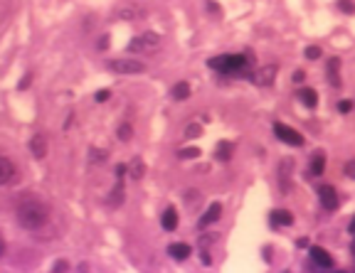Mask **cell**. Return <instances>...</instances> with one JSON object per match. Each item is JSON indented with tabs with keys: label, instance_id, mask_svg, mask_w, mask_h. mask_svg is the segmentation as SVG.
Masks as SVG:
<instances>
[{
	"label": "cell",
	"instance_id": "83f0119b",
	"mask_svg": "<svg viewBox=\"0 0 355 273\" xmlns=\"http://www.w3.org/2000/svg\"><path fill=\"white\" fill-rule=\"evenodd\" d=\"M128 52H141V37H133L128 42Z\"/></svg>",
	"mask_w": 355,
	"mask_h": 273
},
{
	"label": "cell",
	"instance_id": "f546056e",
	"mask_svg": "<svg viewBox=\"0 0 355 273\" xmlns=\"http://www.w3.org/2000/svg\"><path fill=\"white\" fill-rule=\"evenodd\" d=\"M52 268H54V271H67V268H69V263H67V261H57Z\"/></svg>",
	"mask_w": 355,
	"mask_h": 273
},
{
	"label": "cell",
	"instance_id": "4316f807",
	"mask_svg": "<svg viewBox=\"0 0 355 273\" xmlns=\"http://www.w3.org/2000/svg\"><path fill=\"white\" fill-rule=\"evenodd\" d=\"M353 101H340V104H338V111H340V114H350V111H353Z\"/></svg>",
	"mask_w": 355,
	"mask_h": 273
},
{
	"label": "cell",
	"instance_id": "2e32d148",
	"mask_svg": "<svg viewBox=\"0 0 355 273\" xmlns=\"http://www.w3.org/2000/svg\"><path fill=\"white\" fill-rule=\"evenodd\" d=\"M338 69H340V59H338V57L328 59V81H331L333 86H340V79H338Z\"/></svg>",
	"mask_w": 355,
	"mask_h": 273
},
{
	"label": "cell",
	"instance_id": "1f68e13d",
	"mask_svg": "<svg viewBox=\"0 0 355 273\" xmlns=\"http://www.w3.org/2000/svg\"><path fill=\"white\" fill-rule=\"evenodd\" d=\"M345 172H348V177H355V160H350V162L345 165Z\"/></svg>",
	"mask_w": 355,
	"mask_h": 273
},
{
	"label": "cell",
	"instance_id": "d6a6232c",
	"mask_svg": "<svg viewBox=\"0 0 355 273\" xmlns=\"http://www.w3.org/2000/svg\"><path fill=\"white\" fill-rule=\"evenodd\" d=\"M96 47H99V49H106V47H109V37H106V35H104V37H99Z\"/></svg>",
	"mask_w": 355,
	"mask_h": 273
},
{
	"label": "cell",
	"instance_id": "44dd1931",
	"mask_svg": "<svg viewBox=\"0 0 355 273\" xmlns=\"http://www.w3.org/2000/svg\"><path fill=\"white\" fill-rule=\"evenodd\" d=\"M143 175H146V165H143L141 158H136L133 162H131V177L138 180V177H143Z\"/></svg>",
	"mask_w": 355,
	"mask_h": 273
},
{
	"label": "cell",
	"instance_id": "e575fe53",
	"mask_svg": "<svg viewBox=\"0 0 355 273\" xmlns=\"http://www.w3.org/2000/svg\"><path fill=\"white\" fill-rule=\"evenodd\" d=\"M350 231H353V234H355V219H353V222H350Z\"/></svg>",
	"mask_w": 355,
	"mask_h": 273
},
{
	"label": "cell",
	"instance_id": "8fae6325",
	"mask_svg": "<svg viewBox=\"0 0 355 273\" xmlns=\"http://www.w3.org/2000/svg\"><path fill=\"white\" fill-rule=\"evenodd\" d=\"M30 150H32V155L37 160H42L45 155H47V140L42 136H35L32 140H30Z\"/></svg>",
	"mask_w": 355,
	"mask_h": 273
},
{
	"label": "cell",
	"instance_id": "603a6c76",
	"mask_svg": "<svg viewBox=\"0 0 355 273\" xmlns=\"http://www.w3.org/2000/svg\"><path fill=\"white\" fill-rule=\"evenodd\" d=\"M183 160H192V158H200V148H183L180 153H178Z\"/></svg>",
	"mask_w": 355,
	"mask_h": 273
},
{
	"label": "cell",
	"instance_id": "6da1fadb",
	"mask_svg": "<svg viewBox=\"0 0 355 273\" xmlns=\"http://www.w3.org/2000/svg\"><path fill=\"white\" fill-rule=\"evenodd\" d=\"M15 214H18V224H20V227L35 231V229H40V227L47 224L49 207H47V202L40 200L37 195H23L20 202H18Z\"/></svg>",
	"mask_w": 355,
	"mask_h": 273
},
{
	"label": "cell",
	"instance_id": "d590c367",
	"mask_svg": "<svg viewBox=\"0 0 355 273\" xmlns=\"http://www.w3.org/2000/svg\"><path fill=\"white\" fill-rule=\"evenodd\" d=\"M353 256H355V246H353Z\"/></svg>",
	"mask_w": 355,
	"mask_h": 273
},
{
	"label": "cell",
	"instance_id": "d6986e66",
	"mask_svg": "<svg viewBox=\"0 0 355 273\" xmlns=\"http://www.w3.org/2000/svg\"><path fill=\"white\" fill-rule=\"evenodd\" d=\"M215 155L220 160H230L232 158V143H220V145L215 148Z\"/></svg>",
	"mask_w": 355,
	"mask_h": 273
},
{
	"label": "cell",
	"instance_id": "7c38bea8",
	"mask_svg": "<svg viewBox=\"0 0 355 273\" xmlns=\"http://www.w3.org/2000/svg\"><path fill=\"white\" fill-rule=\"evenodd\" d=\"M220 214H222V205H210V209L202 214V219H200V227H207V224H212V222H217L220 219Z\"/></svg>",
	"mask_w": 355,
	"mask_h": 273
},
{
	"label": "cell",
	"instance_id": "f1b7e54d",
	"mask_svg": "<svg viewBox=\"0 0 355 273\" xmlns=\"http://www.w3.org/2000/svg\"><path fill=\"white\" fill-rule=\"evenodd\" d=\"M306 81V74L299 69V71H294V84H304Z\"/></svg>",
	"mask_w": 355,
	"mask_h": 273
},
{
	"label": "cell",
	"instance_id": "ba28073f",
	"mask_svg": "<svg viewBox=\"0 0 355 273\" xmlns=\"http://www.w3.org/2000/svg\"><path fill=\"white\" fill-rule=\"evenodd\" d=\"M161 47V35L158 32H143L141 35V52H156Z\"/></svg>",
	"mask_w": 355,
	"mask_h": 273
},
{
	"label": "cell",
	"instance_id": "52a82bcc",
	"mask_svg": "<svg viewBox=\"0 0 355 273\" xmlns=\"http://www.w3.org/2000/svg\"><path fill=\"white\" fill-rule=\"evenodd\" d=\"M311 261L316 268H333V258L331 253L321 246H311Z\"/></svg>",
	"mask_w": 355,
	"mask_h": 273
},
{
	"label": "cell",
	"instance_id": "4dcf8cb0",
	"mask_svg": "<svg viewBox=\"0 0 355 273\" xmlns=\"http://www.w3.org/2000/svg\"><path fill=\"white\" fill-rule=\"evenodd\" d=\"M94 99L99 101V104H101V101H106V99H109V91H106V89H104V91H96Z\"/></svg>",
	"mask_w": 355,
	"mask_h": 273
},
{
	"label": "cell",
	"instance_id": "30bf717a",
	"mask_svg": "<svg viewBox=\"0 0 355 273\" xmlns=\"http://www.w3.org/2000/svg\"><path fill=\"white\" fill-rule=\"evenodd\" d=\"M13 177H15V167H13V162H10V158H0V182L3 185H8V182H13Z\"/></svg>",
	"mask_w": 355,
	"mask_h": 273
},
{
	"label": "cell",
	"instance_id": "7a4b0ae2",
	"mask_svg": "<svg viewBox=\"0 0 355 273\" xmlns=\"http://www.w3.org/2000/svg\"><path fill=\"white\" fill-rule=\"evenodd\" d=\"M207 64L222 74H237V71L247 69V59L242 54H220V57H212Z\"/></svg>",
	"mask_w": 355,
	"mask_h": 273
},
{
	"label": "cell",
	"instance_id": "7402d4cb",
	"mask_svg": "<svg viewBox=\"0 0 355 273\" xmlns=\"http://www.w3.org/2000/svg\"><path fill=\"white\" fill-rule=\"evenodd\" d=\"M335 5H338L345 15H355V0H335Z\"/></svg>",
	"mask_w": 355,
	"mask_h": 273
},
{
	"label": "cell",
	"instance_id": "ffe728a7",
	"mask_svg": "<svg viewBox=\"0 0 355 273\" xmlns=\"http://www.w3.org/2000/svg\"><path fill=\"white\" fill-rule=\"evenodd\" d=\"M323 165H326L323 153H316V155H313V160H311V172H313V175H321V172H323Z\"/></svg>",
	"mask_w": 355,
	"mask_h": 273
},
{
	"label": "cell",
	"instance_id": "d4e9b609",
	"mask_svg": "<svg viewBox=\"0 0 355 273\" xmlns=\"http://www.w3.org/2000/svg\"><path fill=\"white\" fill-rule=\"evenodd\" d=\"M318 57H321V47L318 45L306 47V59H318Z\"/></svg>",
	"mask_w": 355,
	"mask_h": 273
},
{
	"label": "cell",
	"instance_id": "5bb4252c",
	"mask_svg": "<svg viewBox=\"0 0 355 273\" xmlns=\"http://www.w3.org/2000/svg\"><path fill=\"white\" fill-rule=\"evenodd\" d=\"M161 224L166 231H173V229L178 227V212L173 209V207H168L166 212H163V219H161Z\"/></svg>",
	"mask_w": 355,
	"mask_h": 273
},
{
	"label": "cell",
	"instance_id": "5b68a950",
	"mask_svg": "<svg viewBox=\"0 0 355 273\" xmlns=\"http://www.w3.org/2000/svg\"><path fill=\"white\" fill-rule=\"evenodd\" d=\"M276 71H279V69L274 67V64H266V67L257 69V71L252 74V81H254L257 86H271L274 79H276Z\"/></svg>",
	"mask_w": 355,
	"mask_h": 273
},
{
	"label": "cell",
	"instance_id": "277c9868",
	"mask_svg": "<svg viewBox=\"0 0 355 273\" xmlns=\"http://www.w3.org/2000/svg\"><path fill=\"white\" fill-rule=\"evenodd\" d=\"M274 133H276V138H281L286 145H304V138H301V133L299 131H294V128H289V126H284V123H274Z\"/></svg>",
	"mask_w": 355,
	"mask_h": 273
},
{
	"label": "cell",
	"instance_id": "e0dca14e",
	"mask_svg": "<svg viewBox=\"0 0 355 273\" xmlns=\"http://www.w3.org/2000/svg\"><path fill=\"white\" fill-rule=\"evenodd\" d=\"M271 219H274V224H281V227H289V224L294 222V214H291L289 209H276V212L271 214Z\"/></svg>",
	"mask_w": 355,
	"mask_h": 273
},
{
	"label": "cell",
	"instance_id": "484cf974",
	"mask_svg": "<svg viewBox=\"0 0 355 273\" xmlns=\"http://www.w3.org/2000/svg\"><path fill=\"white\" fill-rule=\"evenodd\" d=\"M200 133H202V128H200L197 123H192V126H188V131H185V136H188V138H197V136H200Z\"/></svg>",
	"mask_w": 355,
	"mask_h": 273
},
{
	"label": "cell",
	"instance_id": "836d02e7",
	"mask_svg": "<svg viewBox=\"0 0 355 273\" xmlns=\"http://www.w3.org/2000/svg\"><path fill=\"white\" fill-rule=\"evenodd\" d=\"M126 172V165H116V177H121Z\"/></svg>",
	"mask_w": 355,
	"mask_h": 273
},
{
	"label": "cell",
	"instance_id": "3957f363",
	"mask_svg": "<svg viewBox=\"0 0 355 273\" xmlns=\"http://www.w3.org/2000/svg\"><path fill=\"white\" fill-rule=\"evenodd\" d=\"M111 71H118V74H141L146 64L138 62V59H114L111 64H109Z\"/></svg>",
	"mask_w": 355,
	"mask_h": 273
},
{
	"label": "cell",
	"instance_id": "8992f818",
	"mask_svg": "<svg viewBox=\"0 0 355 273\" xmlns=\"http://www.w3.org/2000/svg\"><path fill=\"white\" fill-rule=\"evenodd\" d=\"M318 200H321V205L326 207V209H335L338 207V192H335V187L321 185L318 187Z\"/></svg>",
	"mask_w": 355,
	"mask_h": 273
},
{
	"label": "cell",
	"instance_id": "ac0fdd59",
	"mask_svg": "<svg viewBox=\"0 0 355 273\" xmlns=\"http://www.w3.org/2000/svg\"><path fill=\"white\" fill-rule=\"evenodd\" d=\"M173 99H175V101H185V99H190V84L188 81H178V84L173 86Z\"/></svg>",
	"mask_w": 355,
	"mask_h": 273
},
{
	"label": "cell",
	"instance_id": "9a60e30c",
	"mask_svg": "<svg viewBox=\"0 0 355 273\" xmlns=\"http://www.w3.org/2000/svg\"><path fill=\"white\" fill-rule=\"evenodd\" d=\"M168 253H170L175 261H183V258L190 256V246L188 244H170V246H168Z\"/></svg>",
	"mask_w": 355,
	"mask_h": 273
},
{
	"label": "cell",
	"instance_id": "9c48e42d",
	"mask_svg": "<svg viewBox=\"0 0 355 273\" xmlns=\"http://www.w3.org/2000/svg\"><path fill=\"white\" fill-rule=\"evenodd\" d=\"M138 13H141V10H138L136 5H131V3H123V5L116 8V18L118 20H126V23H128V20H136Z\"/></svg>",
	"mask_w": 355,
	"mask_h": 273
},
{
	"label": "cell",
	"instance_id": "cb8c5ba5",
	"mask_svg": "<svg viewBox=\"0 0 355 273\" xmlns=\"http://www.w3.org/2000/svg\"><path fill=\"white\" fill-rule=\"evenodd\" d=\"M116 136L121 138V140H131V126H128V123H121L116 128Z\"/></svg>",
	"mask_w": 355,
	"mask_h": 273
},
{
	"label": "cell",
	"instance_id": "4fadbf2b",
	"mask_svg": "<svg viewBox=\"0 0 355 273\" xmlns=\"http://www.w3.org/2000/svg\"><path fill=\"white\" fill-rule=\"evenodd\" d=\"M299 99H301V104L308 106V109H316V104H318V94H316V89H308V86H304V89L299 91Z\"/></svg>",
	"mask_w": 355,
	"mask_h": 273
}]
</instances>
